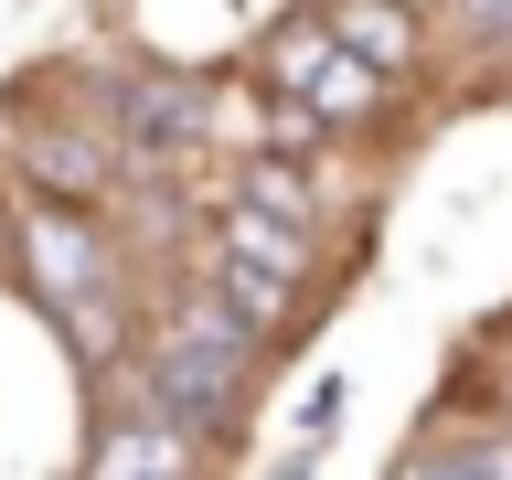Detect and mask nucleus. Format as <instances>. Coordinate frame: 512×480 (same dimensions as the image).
<instances>
[{
    "label": "nucleus",
    "mask_w": 512,
    "mask_h": 480,
    "mask_svg": "<svg viewBox=\"0 0 512 480\" xmlns=\"http://www.w3.org/2000/svg\"><path fill=\"white\" fill-rule=\"evenodd\" d=\"M246 214H267V224H299V214H310V182H299L288 160H256V171H246Z\"/></svg>",
    "instance_id": "nucleus-8"
},
{
    "label": "nucleus",
    "mask_w": 512,
    "mask_h": 480,
    "mask_svg": "<svg viewBox=\"0 0 512 480\" xmlns=\"http://www.w3.org/2000/svg\"><path fill=\"white\" fill-rule=\"evenodd\" d=\"M331 43H342L363 75H384V64L416 54V22L395 11V0H342V11H331Z\"/></svg>",
    "instance_id": "nucleus-2"
},
{
    "label": "nucleus",
    "mask_w": 512,
    "mask_h": 480,
    "mask_svg": "<svg viewBox=\"0 0 512 480\" xmlns=\"http://www.w3.org/2000/svg\"><path fill=\"white\" fill-rule=\"evenodd\" d=\"M128 128H139V139H182V128H192V107H182V86H139V96H128Z\"/></svg>",
    "instance_id": "nucleus-9"
},
{
    "label": "nucleus",
    "mask_w": 512,
    "mask_h": 480,
    "mask_svg": "<svg viewBox=\"0 0 512 480\" xmlns=\"http://www.w3.org/2000/svg\"><path fill=\"white\" fill-rule=\"evenodd\" d=\"M470 470H480V480H512V438H480V448H470Z\"/></svg>",
    "instance_id": "nucleus-12"
},
{
    "label": "nucleus",
    "mask_w": 512,
    "mask_h": 480,
    "mask_svg": "<svg viewBox=\"0 0 512 480\" xmlns=\"http://www.w3.org/2000/svg\"><path fill=\"white\" fill-rule=\"evenodd\" d=\"M32 171L64 182V192H96L107 182V150H96V139H64V128H32Z\"/></svg>",
    "instance_id": "nucleus-6"
},
{
    "label": "nucleus",
    "mask_w": 512,
    "mask_h": 480,
    "mask_svg": "<svg viewBox=\"0 0 512 480\" xmlns=\"http://www.w3.org/2000/svg\"><path fill=\"white\" fill-rule=\"evenodd\" d=\"M150 395H160L171 427H214V416H235V395H246V363H224V352H203V342H171V352H150Z\"/></svg>",
    "instance_id": "nucleus-1"
},
{
    "label": "nucleus",
    "mask_w": 512,
    "mask_h": 480,
    "mask_svg": "<svg viewBox=\"0 0 512 480\" xmlns=\"http://www.w3.org/2000/svg\"><path fill=\"white\" fill-rule=\"evenodd\" d=\"M480 11V32H512V0H470Z\"/></svg>",
    "instance_id": "nucleus-13"
},
{
    "label": "nucleus",
    "mask_w": 512,
    "mask_h": 480,
    "mask_svg": "<svg viewBox=\"0 0 512 480\" xmlns=\"http://www.w3.org/2000/svg\"><path fill=\"white\" fill-rule=\"evenodd\" d=\"M320 118H352V107H363V96H374V75H363V64H331V75H320Z\"/></svg>",
    "instance_id": "nucleus-10"
},
{
    "label": "nucleus",
    "mask_w": 512,
    "mask_h": 480,
    "mask_svg": "<svg viewBox=\"0 0 512 480\" xmlns=\"http://www.w3.org/2000/svg\"><path fill=\"white\" fill-rule=\"evenodd\" d=\"M86 480H182V427L171 416H150V427H118V438L96 448Z\"/></svg>",
    "instance_id": "nucleus-4"
},
{
    "label": "nucleus",
    "mask_w": 512,
    "mask_h": 480,
    "mask_svg": "<svg viewBox=\"0 0 512 480\" xmlns=\"http://www.w3.org/2000/svg\"><path fill=\"white\" fill-rule=\"evenodd\" d=\"M224 256H246V267H267V278H299V235H288V224H267V214H246V203H235V224H224Z\"/></svg>",
    "instance_id": "nucleus-5"
},
{
    "label": "nucleus",
    "mask_w": 512,
    "mask_h": 480,
    "mask_svg": "<svg viewBox=\"0 0 512 480\" xmlns=\"http://www.w3.org/2000/svg\"><path fill=\"white\" fill-rule=\"evenodd\" d=\"M32 278L64 288V299H86L96 288V235L75 214H32Z\"/></svg>",
    "instance_id": "nucleus-3"
},
{
    "label": "nucleus",
    "mask_w": 512,
    "mask_h": 480,
    "mask_svg": "<svg viewBox=\"0 0 512 480\" xmlns=\"http://www.w3.org/2000/svg\"><path fill=\"white\" fill-rule=\"evenodd\" d=\"M395 480H480V470H470V448H427V459H406Z\"/></svg>",
    "instance_id": "nucleus-11"
},
{
    "label": "nucleus",
    "mask_w": 512,
    "mask_h": 480,
    "mask_svg": "<svg viewBox=\"0 0 512 480\" xmlns=\"http://www.w3.org/2000/svg\"><path fill=\"white\" fill-rule=\"evenodd\" d=\"M214 299H224V310H246V331H267V320H278V299H288V288L267 278V267H246V256H224Z\"/></svg>",
    "instance_id": "nucleus-7"
}]
</instances>
